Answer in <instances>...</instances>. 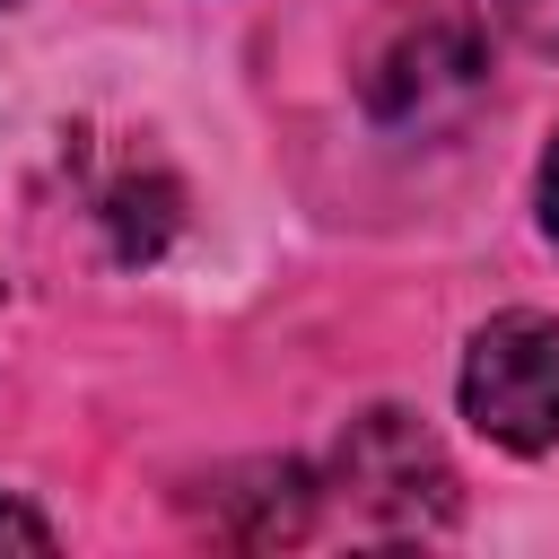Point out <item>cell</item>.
I'll return each instance as SVG.
<instances>
[{
	"label": "cell",
	"mask_w": 559,
	"mask_h": 559,
	"mask_svg": "<svg viewBox=\"0 0 559 559\" xmlns=\"http://www.w3.org/2000/svg\"><path fill=\"white\" fill-rule=\"evenodd\" d=\"M332 498L358 533H445L454 524V463L411 411H367L332 445Z\"/></svg>",
	"instance_id": "obj_1"
},
{
	"label": "cell",
	"mask_w": 559,
	"mask_h": 559,
	"mask_svg": "<svg viewBox=\"0 0 559 559\" xmlns=\"http://www.w3.org/2000/svg\"><path fill=\"white\" fill-rule=\"evenodd\" d=\"M463 419L507 454H559V314H498L472 332Z\"/></svg>",
	"instance_id": "obj_2"
},
{
	"label": "cell",
	"mask_w": 559,
	"mask_h": 559,
	"mask_svg": "<svg viewBox=\"0 0 559 559\" xmlns=\"http://www.w3.org/2000/svg\"><path fill=\"white\" fill-rule=\"evenodd\" d=\"M480 26L463 17V26H437V17H419V26H402V44L367 70V105L384 114V122H445V114H463L472 96H480Z\"/></svg>",
	"instance_id": "obj_3"
},
{
	"label": "cell",
	"mask_w": 559,
	"mask_h": 559,
	"mask_svg": "<svg viewBox=\"0 0 559 559\" xmlns=\"http://www.w3.org/2000/svg\"><path fill=\"white\" fill-rule=\"evenodd\" d=\"M463 17H472L489 44H515V52H559V0H463Z\"/></svg>",
	"instance_id": "obj_4"
},
{
	"label": "cell",
	"mask_w": 559,
	"mask_h": 559,
	"mask_svg": "<svg viewBox=\"0 0 559 559\" xmlns=\"http://www.w3.org/2000/svg\"><path fill=\"white\" fill-rule=\"evenodd\" d=\"M0 550H52V524L17 498H0Z\"/></svg>",
	"instance_id": "obj_5"
},
{
	"label": "cell",
	"mask_w": 559,
	"mask_h": 559,
	"mask_svg": "<svg viewBox=\"0 0 559 559\" xmlns=\"http://www.w3.org/2000/svg\"><path fill=\"white\" fill-rule=\"evenodd\" d=\"M542 227L559 236V140H550V157H542Z\"/></svg>",
	"instance_id": "obj_6"
},
{
	"label": "cell",
	"mask_w": 559,
	"mask_h": 559,
	"mask_svg": "<svg viewBox=\"0 0 559 559\" xmlns=\"http://www.w3.org/2000/svg\"><path fill=\"white\" fill-rule=\"evenodd\" d=\"M0 9H9V0H0Z\"/></svg>",
	"instance_id": "obj_7"
}]
</instances>
